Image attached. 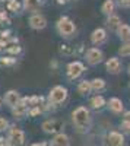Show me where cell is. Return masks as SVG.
Returning <instances> with one entry per match:
<instances>
[{"label":"cell","mask_w":130,"mask_h":146,"mask_svg":"<svg viewBox=\"0 0 130 146\" xmlns=\"http://www.w3.org/2000/svg\"><path fill=\"white\" fill-rule=\"evenodd\" d=\"M72 120H73L75 129H76L79 133H86V131L91 129L92 117H91L89 110H88L86 107H84V105L78 107L75 111L72 113Z\"/></svg>","instance_id":"obj_1"},{"label":"cell","mask_w":130,"mask_h":146,"mask_svg":"<svg viewBox=\"0 0 130 146\" xmlns=\"http://www.w3.org/2000/svg\"><path fill=\"white\" fill-rule=\"evenodd\" d=\"M56 28H57V32L60 34L63 38H70V36L76 32V25L67 16H62L58 19L57 23H56Z\"/></svg>","instance_id":"obj_2"},{"label":"cell","mask_w":130,"mask_h":146,"mask_svg":"<svg viewBox=\"0 0 130 146\" xmlns=\"http://www.w3.org/2000/svg\"><path fill=\"white\" fill-rule=\"evenodd\" d=\"M67 100V89L64 86L57 85L48 94V104L50 105H60Z\"/></svg>","instance_id":"obj_3"},{"label":"cell","mask_w":130,"mask_h":146,"mask_svg":"<svg viewBox=\"0 0 130 146\" xmlns=\"http://www.w3.org/2000/svg\"><path fill=\"white\" fill-rule=\"evenodd\" d=\"M6 142L7 146H25V133L18 127H10Z\"/></svg>","instance_id":"obj_4"},{"label":"cell","mask_w":130,"mask_h":146,"mask_svg":"<svg viewBox=\"0 0 130 146\" xmlns=\"http://www.w3.org/2000/svg\"><path fill=\"white\" fill-rule=\"evenodd\" d=\"M63 127H64V121L63 120H58V118H50V120L44 121L42 126H41V129L45 133H48V135H53V133L58 135Z\"/></svg>","instance_id":"obj_5"},{"label":"cell","mask_w":130,"mask_h":146,"mask_svg":"<svg viewBox=\"0 0 130 146\" xmlns=\"http://www.w3.org/2000/svg\"><path fill=\"white\" fill-rule=\"evenodd\" d=\"M85 58H86V63L91 64V66H97L102 62V58H104V53L99 50V48L97 47H92L89 48V50L85 53Z\"/></svg>","instance_id":"obj_6"},{"label":"cell","mask_w":130,"mask_h":146,"mask_svg":"<svg viewBox=\"0 0 130 146\" xmlns=\"http://www.w3.org/2000/svg\"><path fill=\"white\" fill-rule=\"evenodd\" d=\"M67 78L69 79H78L82 73L85 72V66L84 63H80V62H72V63H69L67 64Z\"/></svg>","instance_id":"obj_7"},{"label":"cell","mask_w":130,"mask_h":146,"mask_svg":"<svg viewBox=\"0 0 130 146\" xmlns=\"http://www.w3.org/2000/svg\"><path fill=\"white\" fill-rule=\"evenodd\" d=\"M28 111H29V107H28L25 98H21V101H19L13 108H12V114H13V117L18 118V120L23 118V117L28 114Z\"/></svg>","instance_id":"obj_8"},{"label":"cell","mask_w":130,"mask_h":146,"mask_svg":"<svg viewBox=\"0 0 130 146\" xmlns=\"http://www.w3.org/2000/svg\"><path fill=\"white\" fill-rule=\"evenodd\" d=\"M104 142H105V146H123L124 145V137L119 131H110Z\"/></svg>","instance_id":"obj_9"},{"label":"cell","mask_w":130,"mask_h":146,"mask_svg":"<svg viewBox=\"0 0 130 146\" xmlns=\"http://www.w3.org/2000/svg\"><path fill=\"white\" fill-rule=\"evenodd\" d=\"M29 27H31L32 29H37V31L44 29V28L47 27V19H45V16L41 15V13H34V15L29 18Z\"/></svg>","instance_id":"obj_10"},{"label":"cell","mask_w":130,"mask_h":146,"mask_svg":"<svg viewBox=\"0 0 130 146\" xmlns=\"http://www.w3.org/2000/svg\"><path fill=\"white\" fill-rule=\"evenodd\" d=\"M105 69H107L108 73H111V75H117V73L121 72V63L120 60L117 57H111L108 58L107 62H105Z\"/></svg>","instance_id":"obj_11"},{"label":"cell","mask_w":130,"mask_h":146,"mask_svg":"<svg viewBox=\"0 0 130 146\" xmlns=\"http://www.w3.org/2000/svg\"><path fill=\"white\" fill-rule=\"evenodd\" d=\"M105 41H107V32H105V29L97 28V29L92 31V34H91V42L92 44L99 45V44H102Z\"/></svg>","instance_id":"obj_12"},{"label":"cell","mask_w":130,"mask_h":146,"mask_svg":"<svg viewBox=\"0 0 130 146\" xmlns=\"http://www.w3.org/2000/svg\"><path fill=\"white\" fill-rule=\"evenodd\" d=\"M19 101H21V95H19L18 91L10 89V91L6 92V95H5V104H6L9 108H13Z\"/></svg>","instance_id":"obj_13"},{"label":"cell","mask_w":130,"mask_h":146,"mask_svg":"<svg viewBox=\"0 0 130 146\" xmlns=\"http://www.w3.org/2000/svg\"><path fill=\"white\" fill-rule=\"evenodd\" d=\"M50 146H70V139L64 133H58L50 142Z\"/></svg>","instance_id":"obj_14"},{"label":"cell","mask_w":130,"mask_h":146,"mask_svg":"<svg viewBox=\"0 0 130 146\" xmlns=\"http://www.w3.org/2000/svg\"><path fill=\"white\" fill-rule=\"evenodd\" d=\"M117 35H119V38L124 42H129L130 41V27L127 23H121L120 28L117 29Z\"/></svg>","instance_id":"obj_15"},{"label":"cell","mask_w":130,"mask_h":146,"mask_svg":"<svg viewBox=\"0 0 130 146\" xmlns=\"http://www.w3.org/2000/svg\"><path fill=\"white\" fill-rule=\"evenodd\" d=\"M108 108L111 110L113 113L119 114V113L123 111L124 105H123V101H121L120 98H110V101H108Z\"/></svg>","instance_id":"obj_16"},{"label":"cell","mask_w":130,"mask_h":146,"mask_svg":"<svg viewBox=\"0 0 130 146\" xmlns=\"http://www.w3.org/2000/svg\"><path fill=\"white\" fill-rule=\"evenodd\" d=\"M107 27L111 29V31H117L120 28V25H121V19L117 16V15H110L108 18H107Z\"/></svg>","instance_id":"obj_17"},{"label":"cell","mask_w":130,"mask_h":146,"mask_svg":"<svg viewBox=\"0 0 130 146\" xmlns=\"http://www.w3.org/2000/svg\"><path fill=\"white\" fill-rule=\"evenodd\" d=\"M114 9H115V2L114 0H105V2L102 3V6H101V12L104 15H107V16L114 15Z\"/></svg>","instance_id":"obj_18"},{"label":"cell","mask_w":130,"mask_h":146,"mask_svg":"<svg viewBox=\"0 0 130 146\" xmlns=\"http://www.w3.org/2000/svg\"><path fill=\"white\" fill-rule=\"evenodd\" d=\"M41 6V0H23V9L27 12H37Z\"/></svg>","instance_id":"obj_19"},{"label":"cell","mask_w":130,"mask_h":146,"mask_svg":"<svg viewBox=\"0 0 130 146\" xmlns=\"http://www.w3.org/2000/svg\"><path fill=\"white\" fill-rule=\"evenodd\" d=\"M91 89L92 91H97V92L104 91L105 89V80L101 79V78H95L94 80H91Z\"/></svg>","instance_id":"obj_20"},{"label":"cell","mask_w":130,"mask_h":146,"mask_svg":"<svg viewBox=\"0 0 130 146\" xmlns=\"http://www.w3.org/2000/svg\"><path fill=\"white\" fill-rule=\"evenodd\" d=\"M91 82L89 80H82L79 85H78V92L80 95H88L91 92Z\"/></svg>","instance_id":"obj_21"},{"label":"cell","mask_w":130,"mask_h":146,"mask_svg":"<svg viewBox=\"0 0 130 146\" xmlns=\"http://www.w3.org/2000/svg\"><path fill=\"white\" fill-rule=\"evenodd\" d=\"M104 105H105V100H104V96H101V95H97V96H94V98L91 100V107L95 108V110H99Z\"/></svg>","instance_id":"obj_22"},{"label":"cell","mask_w":130,"mask_h":146,"mask_svg":"<svg viewBox=\"0 0 130 146\" xmlns=\"http://www.w3.org/2000/svg\"><path fill=\"white\" fill-rule=\"evenodd\" d=\"M119 54L121 57H130V41L124 42L120 48H119Z\"/></svg>","instance_id":"obj_23"},{"label":"cell","mask_w":130,"mask_h":146,"mask_svg":"<svg viewBox=\"0 0 130 146\" xmlns=\"http://www.w3.org/2000/svg\"><path fill=\"white\" fill-rule=\"evenodd\" d=\"M7 9L10 12H18L21 9V3L16 2V0H9V3H7Z\"/></svg>","instance_id":"obj_24"},{"label":"cell","mask_w":130,"mask_h":146,"mask_svg":"<svg viewBox=\"0 0 130 146\" xmlns=\"http://www.w3.org/2000/svg\"><path fill=\"white\" fill-rule=\"evenodd\" d=\"M16 63V58L13 57H2L0 58V64H3V66H13Z\"/></svg>","instance_id":"obj_25"},{"label":"cell","mask_w":130,"mask_h":146,"mask_svg":"<svg viewBox=\"0 0 130 146\" xmlns=\"http://www.w3.org/2000/svg\"><path fill=\"white\" fill-rule=\"evenodd\" d=\"M5 48H6V51L10 53V54H19V53L22 51V48H21L19 45H16V44H13V45H7V47H5Z\"/></svg>","instance_id":"obj_26"},{"label":"cell","mask_w":130,"mask_h":146,"mask_svg":"<svg viewBox=\"0 0 130 146\" xmlns=\"http://www.w3.org/2000/svg\"><path fill=\"white\" fill-rule=\"evenodd\" d=\"M60 53H63L64 56H70V54H73V53H75V50H73L72 47L66 45V44H64V45L62 44V45H60Z\"/></svg>","instance_id":"obj_27"},{"label":"cell","mask_w":130,"mask_h":146,"mask_svg":"<svg viewBox=\"0 0 130 146\" xmlns=\"http://www.w3.org/2000/svg\"><path fill=\"white\" fill-rule=\"evenodd\" d=\"M7 127H9V121L6 118H3V117H0V131L7 130Z\"/></svg>","instance_id":"obj_28"},{"label":"cell","mask_w":130,"mask_h":146,"mask_svg":"<svg viewBox=\"0 0 130 146\" xmlns=\"http://www.w3.org/2000/svg\"><path fill=\"white\" fill-rule=\"evenodd\" d=\"M28 113H29V115H31V117H35V115H38V114H41V113H42V110H41L40 107H34L32 110H29Z\"/></svg>","instance_id":"obj_29"},{"label":"cell","mask_w":130,"mask_h":146,"mask_svg":"<svg viewBox=\"0 0 130 146\" xmlns=\"http://www.w3.org/2000/svg\"><path fill=\"white\" fill-rule=\"evenodd\" d=\"M121 130L124 133H129V135H130V123H129V121H123V123H121Z\"/></svg>","instance_id":"obj_30"},{"label":"cell","mask_w":130,"mask_h":146,"mask_svg":"<svg viewBox=\"0 0 130 146\" xmlns=\"http://www.w3.org/2000/svg\"><path fill=\"white\" fill-rule=\"evenodd\" d=\"M119 3L123 7H130V0H119Z\"/></svg>","instance_id":"obj_31"},{"label":"cell","mask_w":130,"mask_h":146,"mask_svg":"<svg viewBox=\"0 0 130 146\" xmlns=\"http://www.w3.org/2000/svg\"><path fill=\"white\" fill-rule=\"evenodd\" d=\"M123 121H129V123H130V111H126L124 113V115H123Z\"/></svg>","instance_id":"obj_32"},{"label":"cell","mask_w":130,"mask_h":146,"mask_svg":"<svg viewBox=\"0 0 130 146\" xmlns=\"http://www.w3.org/2000/svg\"><path fill=\"white\" fill-rule=\"evenodd\" d=\"M31 146H50V143L48 142H40V143H34Z\"/></svg>","instance_id":"obj_33"},{"label":"cell","mask_w":130,"mask_h":146,"mask_svg":"<svg viewBox=\"0 0 130 146\" xmlns=\"http://www.w3.org/2000/svg\"><path fill=\"white\" fill-rule=\"evenodd\" d=\"M0 146H7V142L3 137H0Z\"/></svg>","instance_id":"obj_34"},{"label":"cell","mask_w":130,"mask_h":146,"mask_svg":"<svg viewBox=\"0 0 130 146\" xmlns=\"http://www.w3.org/2000/svg\"><path fill=\"white\" fill-rule=\"evenodd\" d=\"M0 107H2V98H0Z\"/></svg>","instance_id":"obj_35"},{"label":"cell","mask_w":130,"mask_h":146,"mask_svg":"<svg viewBox=\"0 0 130 146\" xmlns=\"http://www.w3.org/2000/svg\"><path fill=\"white\" fill-rule=\"evenodd\" d=\"M129 75H130V66H129Z\"/></svg>","instance_id":"obj_36"},{"label":"cell","mask_w":130,"mask_h":146,"mask_svg":"<svg viewBox=\"0 0 130 146\" xmlns=\"http://www.w3.org/2000/svg\"><path fill=\"white\" fill-rule=\"evenodd\" d=\"M129 88H130V83H129Z\"/></svg>","instance_id":"obj_37"}]
</instances>
